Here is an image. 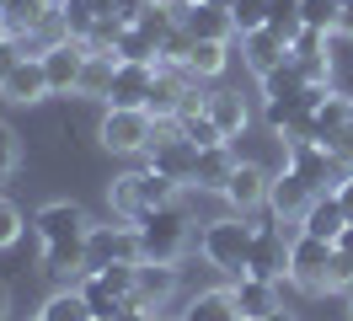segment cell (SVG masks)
Listing matches in <instances>:
<instances>
[{"label":"cell","instance_id":"obj_17","mask_svg":"<svg viewBox=\"0 0 353 321\" xmlns=\"http://www.w3.org/2000/svg\"><path fill=\"white\" fill-rule=\"evenodd\" d=\"M0 97L11 107H32V102H43V97H54V91H48V75H43V59L27 54V59L0 81Z\"/></svg>","mask_w":353,"mask_h":321},{"label":"cell","instance_id":"obj_27","mask_svg":"<svg viewBox=\"0 0 353 321\" xmlns=\"http://www.w3.org/2000/svg\"><path fill=\"white\" fill-rule=\"evenodd\" d=\"M257 86H263V102H300V91H305V70H300L294 59H284L279 70H268Z\"/></svg>","mask_w":353,"mask_h":321},{"label":"cell","instance_id":"obj_47","mask_svg":"<svg viewBox=\"0 0 353 321\" xmlns=\"http://www.w3.org/2000/svg\"><path fill=\"white\" fill-rule=\"evenodd\" d=\"M263 321H294V311H284V305H279V311H273V316H263Z\"/></svg>","mask_w":353,"mask_h":321},{"label":"cell","instance_id":"obj_49","mask_svg":"<svg viewBox=\"0 0 353 321\" xmlns=\"http://www.w3.org/2000/svg\"><path fill=\"white\" fill-rule=\"evenodd\" d=\"M343 295H348V321H353V284H348V289H343Z\"/></svg>","mask_w":353,"mask_h":321},{"label":"cell","instance_id":"obj_41","mask_svg":"<svg viewBox=\"0 0 353 321\" xmlns=\"http://www.w3.org/2000/svg\"><path fill=\"white\" fill-rule=\"evenodd\" d=\"M332 193H337V204H343V214H348V225H353V166L337 177V188H332Z\"/></svg>","mask_w":353,"mask_h":321},{"label":"cell","instance_id":"obj_12","mask_svg":"<svg viewBox=\"0 0 353 321\" xmlns=\"http://www.w3.org/2000/svg\"><path fill=\"white\" fill-rule=\"evenodd\" d=\"M38 268H43L59 289H75V284L91 273L86 268V235H75V241H48L43 257H38Z\"/></svg>","mask_w":353,"mask_h":321},{"label":"cell","instance_id":"obj_30","mask_svg":"<svg viewBox=\"0 0 353 321\" xmlns=\"http://www.w3.org/2000/svg\"><path fill=\"white\" fill-rule=\"evenodd\" d=\"M97 21H102V11H97L91 0H65V6H59V27H65V38H75V43H86L91 32H97Z\"/></svg>","mask_w":353,"mask_h":321},{"label":"cell","instance_id":"obj_3","mask_svg":"<svg viewBox=\"0 0 353 321\" xmlns=\"http://www.w3.org/2000/svg\"><path fill=\"white\" fill-rule=\"evenodd\" d=\"M134 231H139V257H145V262H182L188 246H193V225H188V209H182V204L145 209L134 220Z\"/></svg>","mask_w":353,"mask_h":321},{"label":"cell","instance_id":"obj_21","mask_svg":"<svg viewBox=\"0 0 353 321\" xmlns=\"http://www.w3.org/2000/svg\"><path fill=\"white\" fill-rule=\"evenodd\" d=\"M236 161H241V155H236L230 145L199 150V161H193V182H188V188H199V193H225V182H230Z\"/></svg>","mask_w":353,"mask_h":321},{"label":"cell","instance_id":"obj_33","mask_svg":"<svg viewBox=\"0 0 353 321\" xmlns=\"http://www.w3.org/2000/svg\"><path fill=\"white\" fill-rule=\"evenodd\" d=\"M268 32H279V38L294 48V38L305 32V21H300V0H273V11H268Z\"/></svg>","mask_w":353,"mask_h":321},{"label":"cell","instance_id":"obj_32","mask_svg":"<svg viewBox=\"0 0 353 321\" xmlns=\"http://www.w3.org/2000/svg\"><path fill=\"white\" fill-rule=\"evenodd\" d=\"M75 289L86 295L91 316H123V305H129V300H118V295H112V289H108V284H102V278H97V273H86V278H81V284H75Z\"/></svg>","mask_w":353,"mask_h":321},{"label":"cell","instance_id":"obj_10","mask_svg":"<svg viewBox=\"0 0 353 321\" xmlns=\"http://www.w3.org/2000/svg\"><path fill=\"white\" fill-rule=\"evenodd\" d=\"M279 289H284V284H273V278L241 273V278H230V305H236V316H241V321H263V316H273V311L284 305Z\"/></svg>","mask_w":353,"mask_h":321},{"label":"cell","instance_id":"obj_50","mask_svg":"<svg viewBox=\"0 0 353 321\" xmlns=\"http://www.w3.org/2000/svg\"><path fill=\"white\" fill-rule=\"evenodd\" d=\"M43 6H54V11H59V6H65V0H43Z\"/></svg>","mask_w":353,"mask_h":321},{"label":"cell","instance_id":"obj_43","mask_svg":"<svg viewBox=\"0 0 353 321\" xmlns=\"http://www.w3.org/2000/svg\"><path fill=\"white\" fill-rule=\"evenodd\" d=\"M337 252H348V257H353V225H343V235H337Z\"/></svg>","mask_w":353,"mask_h":321},{"label":"cell","instance_id":"obj_25","mask_svg":"<svg viewBox=\"0 0 353 321\" xmlns=\"http://www.w3.org/2000/svg\"><path fill=\"white\" fill-rule=\"evenodd\" d=\"M112 75H118V54H91L86 48V70H81V91L75 97H91V102H108Z\"/></svg>","mask_w":353,"mask_h":321},{"label":"cell","instance_id":"obj_31","mask_svg":"<svg viewBox=\"0 0 353 321\" xmlns=\"http://www.w3.org/2000/svg\"><path fill=\"white\" fill-rule=\"evenodd\" d=\"M43 316L48 321H97L81 289H54V295L43 300Z\"/></svg>","mask_w":353,"mask_h":321},{"label":"cell","instance_id":"obj_42","mask_svg":"<svg viewBox=\"0 0 353 321\" xmlns=\"http://www.w3.org/2000/svg\"><path fill=\"white\" fill-rule=\"evenodd\" d=\"M337 38H353V0H343V11H337Z\"/></svg>","mask_w":353,"mask_h":321},{"label":"cell","instance_id":"obj_45","mask_svg":"<svg viewBox=\"0 0 353 321\" xmlns=\"http://www.w3.org/2000/svg\"><path fill=\"white\" fill-rule=\"evenodd\" d=\"M11 38H17V32H11V17H0V48H6Z\"/></svg>","mask_w":353,"mask_h":321},{"label":"cell","instance_id":"obj_40","mask_svg":"<svg viewBox=\"0 0 353 321\" xmlns=\"http://www.w3.org/2000/svg\"><path fill=\"white\" fill-rule=\"evenodd\" d=\"M27 54H32V43H22V38H11V43H6V48H0V81H6V75H11V70L27 59Z\"/></svg>","mask_w":353,"mask_h":321},{"label":"cell","instance_id":"obj_22","mask_svg":"<svg viewBox=\"0 0 353 321\" xmlns=\"http://www.w3.org/2000/svg\"><path fill=\"white\" fill-rule=\"evenodd\" d=\"M150 81H155V64H129V59H118V75H112L108 102H112V107H145Z\"/></svg>","mask_w":353,"mask_h":321},{"label":"cell","instance_id":"obj_16","mask_svg":"<svg viewBox=\"0 0 353 321\" xmlns=\"http://www.w3.org/2000/svg\"><path fill=\"white\" fill-rule=\"evenodd\" d=\"M172 295H176V262H145L139 257V268H134V300L145 311H166Z\"/></svg>","mask_w":353,"mask_h":321},{"label":"cell","instance_id":"obj_51","mask_svg":"<svg viewBox=\"0 0 353 321\" xmlns=\"http://www.w3.org/2000/svg\"><path fill=\"white\" fill-rule=\"evenodd\" d=\"M27 321H48V316H43V311H38V316H27Z\"/></svg>","mask_w":353,"mask_h":321},{"label":"cell","instance_id":"obj_4","mask_svg":"<svg viewBox=\"0 0 353 321\" xmlns=\"http://www.w3.org/2000/svg\"><path fill=\"white\" fill-rule=\"evenodd\" d=\"M97 139H102V150H112V155H145V150L155 145L150 107H112L108 102L102 124H97Z\"/></svg>","mask_w":353,"mask_h":321},{"label":"cell","instance_id":"obj_5","mask_svg":"<svg viewBox=\"0 0 353 321\" xmlns=\"http://www.w3.org/2000/svg\"><path fill=\"white\" fill-rule=\"evenodd\" d=\"M337 257V241H321V235H294L289 241V284L305 289V295H327V268Z\"/></svg>","mask_w":353,"mask_h":321},{"label":"cell","instance_id":"obj_35","mask_svg":"<svg viewBox=\"0 0 353 321\" xmlns=\"http://www.w3.org/2000/svg\"><path fill=\"white\" fill-rule=\"evenodd\" d=\"M22 171V134L0 118V182H11Z\"/></svg>","mask_w":353,"mask_h":321},{"label":"cell","instance_id":"obj_15","mask_svg":"<svg viewBox=\"0 0 353 321\" xmlns=\"http://www.w3.org/2000/svg\"><path fill=\"white\" fill-rule=\"evenodd\" d=\"M172 11H176V21L188 27V38H220V43L236 38V21H230V11L209 6V0H172Z\"/></svg>","mask_w":353,"mask_h":321},{"label":"cell","instance_id":"obj_14","mask_svg":"<svg viewBox=\"0 0 353 321\" xmlns=\"http://www.w3.org/2000/svg\"><path fill=\"white\" fill-rule=\"evenodd\" d=\"M86 209L81 204H70V198H54V204H43V209L32 214V231H38V241H75V235H86Z\"/></svg>","mask_w":353,"mask_h":321},{"label":"cell","instance_id":"obj_48","mask_svg":"<svg viewBox=\"0 0 353 321\" xmlns=\"http://www.w3.org/2000/svg\"><path fill=\"white\" fill-rule=\"evenodd\" d=\"M150 321H182V316H166V311H155V316Z\"/></svg>","mask_w":353,"mask_h":321},{"label":"cell","instance_id":"obj_46","mask_svg":"<svg viewBox=\"0 0 353 321\" xmlns=\"http://www.w3.org/2000/svg\"><path fill=\"white\" fill-rule=\"evenodd\" d=\"M91 6H97L102 17H112V11H118V0H91Z\"/></svg>","mask_w":353,"mask_h":321},{"label":"cell","instance_id":"obj_53","mask_svg":"<svg viewBox=\"0 0 353 321\" xmlns=\"http://www.w3.org/2000/svg\"><path fill=\"white\" fill-rule=\"evenodd\" d=\"M337 6H343V0H337Z\"/></svg>","mask_w":353,"mask_h":321},{"label":"cell","instance_id":"obj_11","mask_svg":"<svg viewBox=\"0 0 353 321\" xmlns=\"http://www.w3.org/2000/svg\"><path fill=\"white\" fill-rule=\"evenodd\" d=\"M246 273L257 278H273V284H284L289 278V231L273 220V225H257V241H252V268Z\"/></svg>","mask_w":353,"mask_h":321},{"label":"cell","instance_id":"obj_37","mask_svg":"<svg viewBox=\"0 0 353 321\" xmlns=\"http://www.w3.org/2000/svg\"><path fill=\"white\" fill-rule=\"evenodd\" d=\"M134 268H139V262H112V268H97V278H102L118 300H134Z\"/></svg>","mask_w":353,"mask_h":321},{"label":"cell","instance_id":"obj_38","mask_svg":"<svg viewBox=\"0 0 353 321\" xmlns=\"http://www.w3.org/2000/svg\"><path fill=\"white\" fill-rule=\"evenodd\" d=\"M22 231H27L22 209H17L11 198H0V252H6V246H17V241H22Z\"/></svg>","mask_w":353,"mask_h":321},{"label":"cell","instance_id":"obj_9","mask_svg":"<svg viewBox=\"0 0 353 321\" xmlns=\"http://www.w3.org/2000/svg\"><path fill=\"white\" fill-rule=\"evenodd\" d=\"M268 188H273V171L257 166V161H236L230 171V182H225V204L236 214H252V209H268Z\"/></svg>","mask_w":353,"mask_h":321},{"label":"cell","instance_id":"obj_18","mask_svg":"<svg viewBox=\"0 0 353 321\" xmlns=\"http://www.w3.org/2000/svg\"><path fill=\"white\" fill-rule=\"evenodd\" d=\"M310 198H316V188H310L300 171H273V188H268V209H273V220H300V214L310 209Z\"/></svg>","mask_w":353,"mask_h":321},{"label":"cell","instance_id":"obj_1","mask_svg":"<svg viewBox=\"0 0 353 321\" xmlns=\"http://www.w3.org/2000/svg\"><path fill=\"white\" fill-rule=\"evenodd\" d=\"M252 241H257V225H252V214H220V220H203L199 231V252L203 262L225 278H241L252 268Z\"/></svg>","mask_w":353,"mask_h":321},{"label":"cell","instance_id":"obj_39","mask_svg":"<svg viewBox=\"0 0 353 321\" xmlns=\"http://www.w3.org/2000/svg\"><path fill=\"white\" fill-rule=\"evenodd\" d=\"M348 284H353V257L337 252V257H332V268H327V289H348Z\"/></svg>","mask_w":353,"mask_h":321},{"label":"cell","instance_id":"obj_29","mask_svg":"<svg viewBox=\"0 0 353 321\" xmlns=\"http://www.w3.org/2000/svg\"><path fill=\"white\" fill-rule=\"evenodd\" d=\"M112 54H118V59H129V64H155V59H161V48H155V38L145 32V27H139V21L118 32V43H112Z\"/></svg>","mask_w":353,"mask_h":321},{"label":"cell","instance_id":"obj_34","mask_svg":"<svg viewBox=\"0 0 353 321\" xmlns=\"http://www.w3.org/2000/svg\"><path fill=\"white\" fill-rule=\"evenodd\" d=\"M268 11H273V0H236V6H230L236 38H241V32H257V27H268Z\"/></svg>","mask_w":353,"mask_h":321},{"label":"cell","instance_id":"obj_36","mask_svg":"<svg viewBox=\"0 0 353 321\" xmlns=\"http://www.w3.org/2000/svg\"><path fill=\"white\" fill-rule=\"evenodd\" d=\"M337 0H300V21L316 27V32H337Z\"/></svg>","mask_w":353,"mask_h":321},{"label":"cell","instance_id":"obj_6","mask_svg":"<svg viewBox=\"0 0 353 321\" xmlns=\"http://www.w3.org/2000/svg\"><path fill=\"white\" fill-rule=\"evenodd\" d=\"M112 262H139V231L134 225H86V268H112Z\"/></svg>","mask_w":353,"mask_h":321},{"label":"cell","instance_id":"obj_24","mask_svg":"<svg viewBox=\"0 0 353 321\" xmlns=\"http://www.w3.org/2000/svg\"><path fill=\"white\" fill-rule=\"evenodd\" d=\"M225 64H230V43H220V38H193L182 70H188L193 81H214V75H225Z\"/></svg>","mask_w":353,"mask_h":321},{"label":"cell","instance_id":"obj_23","mask_svg":"<svg viewBox=\"0 0 353 321\" xmlns=\"http://www.w3.org/2000/svg\"><path fill=\"white\" fill-rule=\"evenodd\" d=\"M209 118L225 128V139H241L246 134V124H252V113H246V102H241V91H225V86H214L209 91Z\"/></svg>","mask_w":353,"mask_h":321},{"label":"cell","instance_id":"obj_13","mask_svg":"<svg viewBox=\"0 0 353 321\" xmlns=\"http://www.w3.org/2000/svg\"><path fill=\"white\" fill-rule=\"evenodd\" d=\"M193 86H199V81H193L188 70H176V64H155L150 97H145V107H150V118H176Z\"/></svg>","mask_w":353,"mask_h":321},{"label":"cell","instance_id":"obj_19","mask_svg":"<svg viewBox=\"0 0 353 321\" xmlns=\"http://www.w3.org/2000/svg\"><path fill=\"white\" fill-rule=\"evenodd\" d=\"M289 59V43L279 38V32H268V27H257V32H241V64L263 81L268 70H279V64Z\"/></svg>","mask_w":353,"mask_h":321},{"label":"cell","instance_id":"obj_2","mask_svg":"<svg viewBox=\"0 0 353 321\" xmlns=\"http://www.w3.org/2000/svg\"><path fill=\"white\" fill-rule=\"evenodd\" d=\"M182 188L188 182H176V177H161V171L139 166V171H123V177H112L108 182V204L118 220H139L145 209H161V204H182Z\"/></svg>","mask_w":353,"mask_h":321},{"label":"cell","instance_id":"obj_44","mask_svg":"<svg viewBox=\"0 0 353 321\" xmlns=\"http://www.w3.org/2000/svg\"><path fill=\"white\" fill-rule=\"evenodd\" d=\"M11 316V289H6V278H0V321Z\"/></svg>","mask_w":353,"mask_h":321},{"label":"cell","instance_id":"obj_20","mask_svg":"<svg viewBox=\"0 0 353 321\" xmlns=\"http://www.w3.org/2000/svg\"><path fill=\"white\" fill-rule=\"evenodd\" d=\"M343 225H348V214H343V204H337V193H332V188H321L316 198H310V209L300 214V231L321 235V241H337Z\"/></svg>","mask_w":353,"mask_h":321},{"label":"cell","instance_id":"obj_7","mask_svg":"<svg viewBox=\"0 0 353 321\" xmlns=\"http://www.w3.org/2000/svg\"><path fill=\"white\" fill-rule=\"evenodd\" d=\"M284 150H289V161H284V166H289V171H300V177H305L316 193H321V188H337V177L348 171V166H343V161H337L327 145H321V139H289Z\"/></svg>","mask_w":353,"mask_h":321},{"label":"cell","instance_id":"obj_26","mask_svg":"<svg viewBox=\"0 0 353 321\" xmlns=\"http://www.w3.org/2000/svg\"><path fill=\"white\" fill-rule=\"evenodd\" d=\"M176 128H182V139L193 150H214V145H230L225 139V128L209 118V107H193V113H176Z\"/></svg>","mask_w":353,"mask_h":321},{"label":"cell","instance_id":"obj_28","mask_svg":"<svg viewBox=\"0 0 353 321\" xmlns=\"http://www.w3.org/2000/svg\"><path fill=\"white\" fill-rule=\"evenodd\" d=\"M182 321H241V316H236V305H230V289H203V295L188 300Z\"/></svg>","mask_w":353,"mask_h":321},{"label":"cell","instance_id":"obj_8","mask_svg":"<svg viewBox=\"0 0 353 321\" xmlns=\"http://www.w3.org/2000/svg\"><path fill=\"white\" fill-rule=\"evenodd\" d=\"M38 59H43V75H48V91H54V97H75V91H81V70H86V43L59 38V43H48Z\"/></svg>","mask_w":353,"mask_h":321},{"label":"cell","instance_id":"obj_52","mask_svg":"<svg viewBox=\"0 0 353 321\" xmlns=\"http://www.w3.org/2000/svg\"><path fill=\"white\" fill-rule=\"evenodd\" d=\"M97 321H118V316H97Z\"/></svg>","mask_w":353,"mask_h":321}]
</instances>
